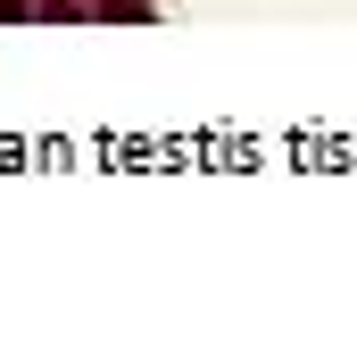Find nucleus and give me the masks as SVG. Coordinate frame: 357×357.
I'll return each instance as SVG.
<instances>
[{"mask_svg": "<svg viewBox=\"0 0 357 357\" xmlns=\"http://www.w3.org/2000/svg\"><path fill=\"white\" fill-rule=\"evenodd\" d=\"M91 17H158L150 0H91Z\"/></svg>", "mask_w": 357, "mask_h": 357, "instance_id": "f257e3e1", "label": "nucleus"}, {"mask_svg": "<svg viewBox=\"0 0 357 357\" xmlns=\"http://www.w3.org/2000/svg\"><path fill=\"white\" fill-rule=\"evenodd\" d=\"M0 17H42V0H0Z\"/></svg>", "mask_w": 357, "mask_h": 357, "instance_id": "f03ea898", "label": "nucleus"}]
</instances>
